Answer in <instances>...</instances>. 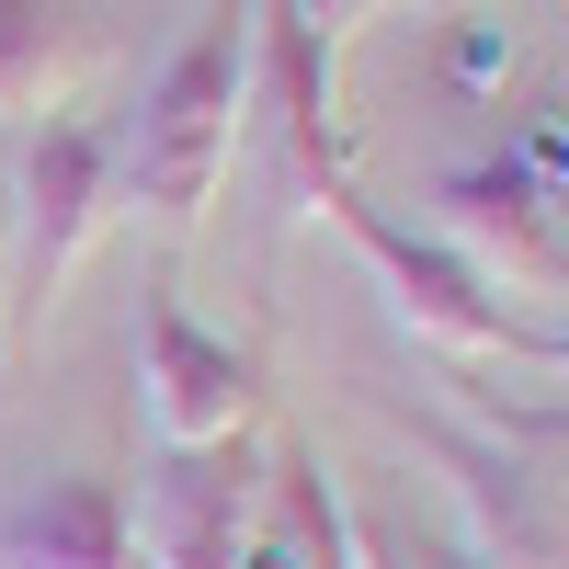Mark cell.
Masks as SVG:
<instances>
[{
    "label": "cell",
    "instance_id": "1",
    "mask_svg": "<svg viewBox=\"0 0 569 569\" xmlns=\"http://www.w3.org/2000/svg\"><path fill=\"white\" fill-rule=\"evenodd\" d=\"M251 80H262V0H206L114 126V217L194 240L251 149Z\"/></svg>",
    "mask_w": 569,
    "mask_h": 569
},
{
    "label": "cell",
    "instance_id": "2",
    "mask_svg": "<svg viewBox=\"0 0 569 569\" xmlns=\"http://www.w3.org/2000/svg\"><path fill=\"white\" fill-rule=\"evenodd\" d=\"M433 240L490 284V297H558L569 308V194L536 182L512 149L456 160L433 182Z\"/></svg>",
    "mask_w": 569,
    "mask_h": 569
},
{
    "label": "cell",
    "instance_id": "3",
    "mask_svg": "<svg viewBox=\"0 0 569 569\" xmlns=\"http://www.w3.org/2000/svg\"><path fill=\"white\" fill-rule=\"evenodd\" d=\"M137 421H149L160 456L228 445V433H251V421H262V365H251V342L206 330L171 284L137 297Z\"/></svg>",
    "mask_w": 569,
    "mask_h": 569
},
{
    "label": "cell",
    "instance_id": "4",
    "mask_svg": "<svg viewBox=\"0 0 569 569\" xmlns=\"http://www.w3.org/2000/svg\"><path fill=\"white\" fill-rule=\"evenodd\" d=\"M262 479H273L262 421L228 433V445H194V456H160L149 445V479H137V501H126L149 569H240V547L262 525Z\"/></svg>",
    "mask_w": 569,
    "mask_h": 569
},
{
    "label": "cell",
    "instance_id": "5",
    "mask_svg": "<svg viewBox=\"0 0 569 569\" xmlns=\"http://www.w3.org/2000/svg\"><path fill=\"white\" fill-rule=\"evenodd\" d=\"M330 228L353 240V262L376 273V308H388L410 342H433L456 365H501L512 353V297H490L433 228H399V217H376V206H342Z\"/></svg>",
    "mask_w": 569,
    "mask_h": 569
},
{
    "label": "cell",
    "instance_id": "6",
    "mask_svg": "<svg viewBox=\"0 0 569 569\" xmlns=\"http://www.w3.org/2000/svg\"><path fill=\"white\" fill-rule=\"evenodd\" d=\"M103 228H114V126H80V114L23 126V160H12V240H23L34 308H58V284L91 262Z\"/></svg>",
    "mask_w": 569,
    "mask_h": 569
},
{
    "label": "cell",
    "instance_id": "7",
    "mask_svg": "<svg viewBox=\"0 0 569 569\" xmlns=\"http://www.w3.org/2000/svg\"><path fill=\"white\" fill-rule=\"evenodd\" d=\"M0 569H149L114 479H34L0 512Z\"/></svg>",
    "mask_w": 569,
    "mask_h": 569
},
{
    "label": "cell",
    "instance_id": "8",
    "mask_svg": "<svg viewBox=\"0 0 569 569\" xmlns=\"http://www.w3.org/2000/svg\"><path fill=\"white\" fill-rule=\"evenodd\" d=\"M240 569H365V525H353V501H342V479L319 467L308 433H284V445H273L262 525H251Z\"/></svg>",
    "mask_w": 569,
    "mask_h": 569
},
{
    "label": "cell",
    "instance_id": "9",
    "mask_svg": "<svg viewBox=\"0 0 569 569\" xmlns=\"http://www.w3.org/2000/svg\"><path fill=\"white\" fill-rule=\"evenodd\" d=\"M80 58H91L80 0H0V126H46Z\"/></svg>",
    "mask_w": 569,
    "mask_h": 569
},
{
    "label": "cell",
    "instance_id": "10",
    "mask_svg": "<svg viewBox=\"0 0 569 569\" xmlns=\"http://www.w3.org/2000/svg\"><path fill=\"white\" fill-rule=\"evenodd\" d=\"M399 558H410V569H490L479 547H456V536H445V547H410V536H399Z\"/></svg>",
    "mask_w": 569,
    "mask_h": 569
},
{
    "label": "cell",
    "instance_id": "11",
    "mask_svg": "<svg viewBox=\"0 0 569 569\" xmlns=\"http://www.w3.org/2000/svg\"><path fill=\"white\" fill-rule=\"evenodd\" d=\"M388 12H456V0H388Z\"/></svg>",
    "mask_w": 569,
    "mask_h": 569
}]
</instances>
